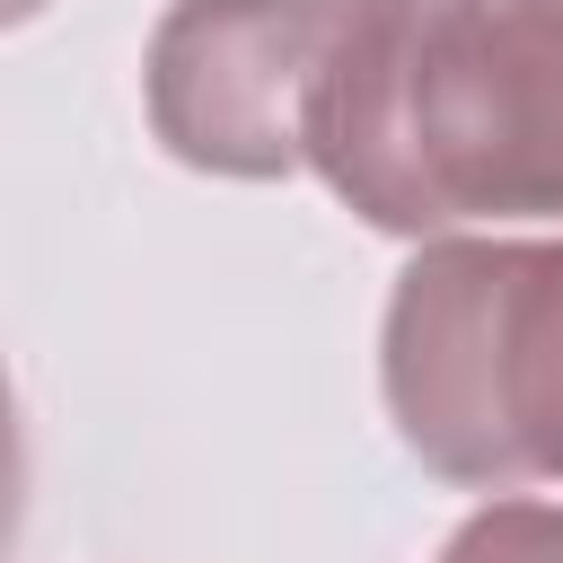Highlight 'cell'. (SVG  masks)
Instances as JSON below:
<instances>
[{
	"label": "cell",
	"mask_w": 563,
	"mask_h": 563,
	"mask_svg": "<svg viewBox=\"0 0 563 563\" xmlns=\"http://www.w3.org/2000/svg\"><path fill=\"white\" fill-rule=\"evenodd\" d=\"M308 167L387 238L563 220V9L369 0L317 97Z\"/></svg>",
	"instance_id": "cell-1"
},
{
	"label": "cell",
	"mask_w": 563,
	"mask_h": 563,
	"mask_svg": "<svg viewBox=\"0 0 563 563\" xmlns=\"http://www.w3.org/2000/svg\"><path fill=\"white\" fill-rule=\"evenodd\" d=\"M378 387L431 475L563 484V238H431L387 290Z\"/></svg>",
	"instance_id": "cell-2"
},
{
	"label": "cell",
	"mask_w": 563,
	"mask_h": 563,
	"mask_svg": "<svg viewBox=\"0 0 563 563\" xmlns=\"http://www.w3.org/2000/svg\"><path fill=\"white\" fill-rule=\"evenodd\" d=\"M440 563H563V501H484Z\"/></svg>",
	"instance_id": "cell-4"
},
{
	"label": "cell",
	"mask_w": 563,
	"mask_h": 563,
	"mask_svg": "<svg viewBox=\"0 0 563 563\" xmlns=\"http://www.w3.org/2000/svg\"><path fill=\"white\" fill-rule=\"evenodd\" d=\"M554 9H563V0H554Z\"/></svg>",
	"instance_id": "cell-6"
},
{
	"label": "cell",
	"mask_w": 563,
	"mask_h": 563,
	"mask_svg": "<svg viewBox=\"0 0 563 563\" xmlns=\"http://www.w3.org/2000/svg\"><path fill=\"white\" fill-rule=\"evenodd\" d=\"M9 9H18V18H26V9H44V0H9Z\"/></svg>",
	"instance_id": "cell-5"
},
{
	"label": "cell",
	"mask_w": 563,
	"mask_h": 563,
	"mask_svg": "<svg viewBox=\"0 0 563 563\" xmlns=\"http://www.w3.org/2000/svg\"><path fill=\"white\" fill-rule=\"evenodd\" d=\"M369 0H176L150 35V132L202 176L308 167L317 97Z\"/></svg>",
	"instance_id": "cell-3"
}]
</instances>
